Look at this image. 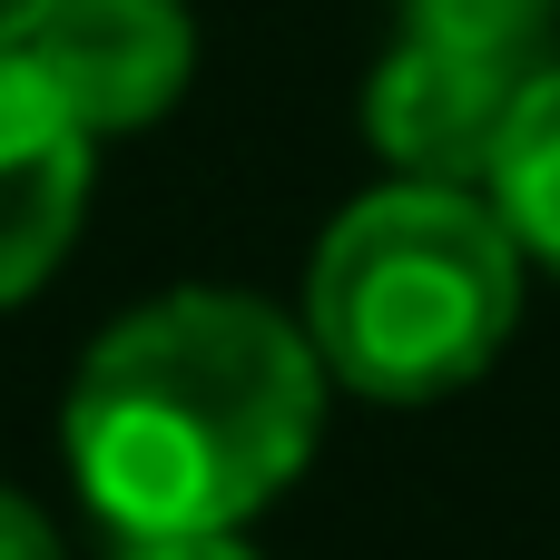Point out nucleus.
Here are the masks:
<instances>
[{
  "mask_svg": "<svg viewBox=\"0 0 560 560\" xmlns=\"http://www.w3.org/2000/svg\"><path fill=\"white\" fill-rule=\"evenodd\" d=\"M325 433V364L295 315L236 285H177L118 315L59 404L79 502L118 541L246 532Z\"/></svg>",
  "mask_w": 560,
  "mask_h": 560,
  "instance_id": "1",
  "label": "nucleus"
},
{
  "mask_svg": "<svg viewBox=\"0 0 560 560\" xmlns=\"http://www.w3.org/2000/svg\"><path fill=\"white\" fill-rule=\"evenodd\" d=\"M522 276L532 256L482 187L394 177L325 226L295 325L325 384L364 404H443L472 374H492V354L512 345Z\"/></svg>",
  "mask_w": 560,
  "mask_h": 560,
  "instance_id": "2",
  "label": "nucleus"
},
{
  "mask_svg": "<svg viewBox=\"0 0 560 560\" xmlns=\"http://www.w3.org/2000/svg\"><path fill=\"white\" fill-rule=\"evenodd\" d=\"M20 59L59 89V108L89 138H118V128H148L187 98L197 30L177 0H59Z\"/></svg>",
  "mask_w": 560,
  "mask_h": 560,
  "instance_id": "3",
  "label": "nucleus"
},
{
  "mask_svg": "<svg viewBox=\"0 0 560 560\" xmlns=\"http://www.w3.org/2000/svg\"><path fill=\"white\" fill-rule=\"evenodd\" d=\"M532 79H512L492 59H463V49H433V39H394L374 59V89H364V138L394 158V177L492 187L502 128H512V108H522Z\"/></svg>",
  "mask_w": 560,
  "mask_h": 560,
  "instance_id": "4",
  "label": "nucleus"
},
{
  "mask_svg": "<svg viewBox=\"0 0 560 560\" xmlns=\"http://www.w3.org/2000/svg\"><path fill=\"white\" fill-rule=\"evenodd\" d=\"M89 148L98 138L59 108V89L20 49H0V305L39 295L69 256L89 217Z\"/></svg>",
  "mask_w": 560,
  "mask_h": 560,
  "instance_id": "5",
  "label": "nucleus"
},
{
  "mask_svg": "<svg viewBox=\"0 0 560 560\" xmlns=\"http://www.w3.org/2000/svg\"><path fill=\"white\" fill-rule=\"evenodd\" d=\"M482 197L502 207V226L522 236V256L560 276V59L522 89V108H512V128H502V158H492V187H482Z\"/></svg>",
  "mask_w": 560,
  "mask_h": 560,
  "instance_id": "6",
  "label": "nucleus"
},
{
  "mask_svg": "<svg viewBox=\"0 0 560 560\" xmlns=\"http://www.w3.org/2000/svg\"><path fill=\"white\" fill-rule=\"evenodd\" d=\"M551 20H560V0H404V39L492 59L512 79L551 69Z\"/></svg>",
  "mask_w": 560,
  "mask_h": 560,
  "instance_id": "7",
  "label": "nucleus"
},
{
  "mask_svg": "<svg viewBox=\"0 0 560 560\" xmlns=\"http://www.w3.org/2000/svg\"><path fill=\"white\" fill-rule=\"evenodd\" d=\"M118 560H256L236 532H177V541H118Z\"/></svg>",
  "mask_w": 560,
  "mask_h": 560,
  "instance_id": "8",
  "label": "nucleus"
},
{
  "mask_svg": "<svg viewBox=\"0 0 560 560\" xmlns=\"http://www.w3.org/2000/svg\"><path fill=\"white\" fill-rule=\"evenodd\" d=\"M0 560H59V541H49V522L20 502V492H0Z\"/></svg>",
  "mask_w": 560,
  "mask_h": 560,
  "instance_id": "9",
  "label": "nucleus"
},
{
  "mask_svg": "<svg viewBox=\"0 0 560 560\" xmlns=\"http://www.w3.org/2000/svg\"><path fill=\"white\" fill-rule=\"evenodd\" d=\"M59 0H0V49H30V30L49 20Z\"/></svg>",
  "mask_w": 560,
  "mask_h": 560,
  "instance_id": "10",
  "label": "nucleus"
}]
</instances>
